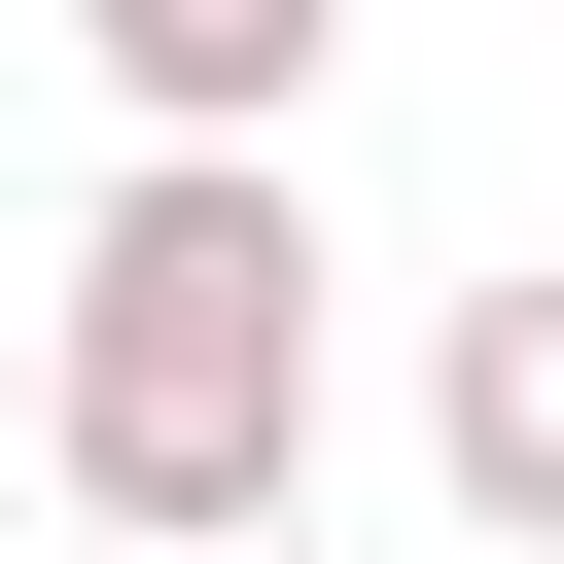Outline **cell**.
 <instances>
[{
    "label": "cell",
    "instance_id": "6da1fadb",
    "mask_svg": "<svg viewBox=\"0 0 564 564\" xmlns=\"http://www.w3.org/2000/svg\"><path fill=\"white\" fill-rule=\"evenodd\" d=\"M35 494H70L106 564H247V529H317V212H282V176H106V212H70Z\"/></svg>",
    "mask_w": 564,
    "mask_h": 564
},
{
    "label": "cell",
    "instance_id": "7a4b0ae2",
    "mask_svg": "<svg viewBox=\"0 0 564 564\" xmlns=\"http://www.w3.org/2000/svg\"><path fill=\"white\" fill-rule=\"evenodd\" d=\"M423 494H458L494 564H564V282H458V317H423Z\"/></svg>",
    "mask_w": 564,
    "mask_h": 564
},
{
    "label": "cell",
    "instance_id": "3957f363",
    "mask_svg": "<svg viewBox=\"0 0 564 564\" xmlns=\"http://www.w3.org/2000/svg\"><path fill=\"white\" fill-rule=\"evenodd\" d=\"M247 564H317V529H247Z\"/></svg>",
    "mask_w": 564,
    "mask_h": 564
}]
</instances>
